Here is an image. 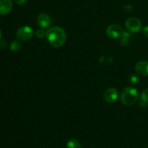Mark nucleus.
Masks as SVG:
<instances>
[{"instance_id":"nucleus-1","label":"nucleus","mask_w":148,"mask_h":148,"mask_svg":"<svg viewBox=\"0 0 148 148\" xmlns=\"http://www.w3.org/2000/svg\"><path fill=\"white\" fill-rule=\"evenodd\" d=\"M46 37L49 44L55 48L63 46L66 40V32L59 26H54L48 29Z\"/></svg>"},{"instance_id":"nucleus-2","label":"nucleus","mask_w":148,"mask_h":148,"mask_svg":"<svg viewBox=\"0 0 148 148\" xmlns=\"http://www.w3.org/2000/svg\"><path fill=\"white\" fill-rule=\"evenodd\" d=\"M139 98V92L136 88L133 87H127L124 88L121 92L120 99L124 105L130 106H132L137 101Z\"/></svg>"},{"instance_id":"nucleus-3","label":"nucleus","mask_w":148,"mask_h":148,"mask_svg":"<svg viewBox=\"0 0 148 148\" xmlns=\"http://www.w3.org/2000/svg\"><path fill=\"white\" fill-rule=\"evenodd\" d=\"M125 26L127 30L132 33L140 32L143 29V24L140 19L137 17H130L126 21Z\"/></svg>"},{"instance_id":"nucleus-4","label":"nucleus","mask_w":148,"mask_h":148,"mask_svg":"<svg viewBox=\"0 0 148 148\" xmlns=\"http://www.w3.org/2000/svg\"><path fill=\"white\" fill-rule=\"evenodd\" d=\"M33 34H34V32L32 27L27 25L20 27L16 33L17 39L20 41H26V40H30L33 38Z\"/></svg>"},{"instance_id":"nucleus-5","label":"nucleus","mask_w":148,"mask_h":148,"mask_svg":"<svg viewBox=\"0 0 148 148\" xmlns=\"http://www.w3.org/2000/svg\"><path fill=\"white\" fill-rule=\"evenodd\" d=\"M107 36L111 39H118L122 36L124 30L122 27L117 24H112L108 26L106 29Z\"/></svg>"},{"instance_id":"nucleus-6","label":"nucleus","mask_w":148,"mask_h":148,"mask_svg":"<svg viewBox=\"0 0 148 148\" xmlns=\"http://www.w3.org/2000/svg\"><path fill=\"white\" fill-rule=\"evenodd\" d=\"M119 98V92L115 88H109L103 93V99L108 103H113Z\"/></svg>"},{"instance_id":"nucleus-7","label":"nucleus","mask_w":148,"mask_h":148,"mask_svg":"<svg viewBox=\"0 0 148 148\" xmlns=\"http://www.w3.org/2000/svg\"><path fill=\"white\" fill-rule=\"evenodd\" d=\"M12 0H0V15H6L12 10Z\"/></svg>"},{"instance_id":"nucleus-8","label":"nucleus","mask_w":148,"mask_h":148,"mask_svg":"<svg viewBox=\"0 0 148 148\" xmlns=\"http://www.w3.org/2000/svg\"><path fill=\"white\" fill-rule=\"evenodd\" d=\"M135 70L138 75L141 76H148V62L141 61L136 64Z\"/></svg>"},{"instance_id":"nucleus-9","label":"nucleus","mask_w":148,"mask_h":148,"mask_svg":"<svg viewBox=\"0 0 148 148\" xmlns=\"http://www.w3.org/2000/svg\"><path fill=\"white\" fill-rule=\"evenodd\" d=\"M37 23L42 28H47L51 25L50 17L46 13H41L38 16Z\"/></svg>"},{"instance_id":"nucleus-10","label":"nucleus","mask_w":148,"mask_h":148,"mask_svg":"<svg viewBox=\"0 0 148 148\" xmlns=\"http://www.w3.org/2000/svg\"><path fill=\"white\" fill-rule=\"evenodd\" d=\"M132 38V33L127 31H124L122 36L119 38V43L123 46H127L130 43V40Z\"/></svg>"},{"instance_id":"nucleus-11","label":"nucleus","mask_w":148,"mask_h":148,"mask_svg":"<svg viewBox=\"0 0 148 148\" xmlns=\"http://www.w3.org/2000/svg\"><path fill=\"white\" fill-rule=\"evenodd\" d=\"M21 43H20V40H14L11 42L10 45V48L11 49V51H18L21 49Z\"/></svg>"},{"instance_id":"nucleus-12","label":"nucleus","mask_w":148,"mask_h":148,"mask_svg":"<svg viewBox=\"0 0 148 148\" xmlns=\"http://www.w3.org/2000/svg\"><path fill=\"white\" fill-rule=\"evenodd\" d=\"M67 148H82L80 143L76 139H71L67 142L66 144Z\"/></svg>"},{"instance_id":"nucleus-13","label":"nucleus","mask_w":148,"mask_h":148,"mask_svg":"<svg viewBox=\"0 0 148 148\" xmlns=\"http://www.w3.org/2000/svg\"><path fill=\"white\" fill-rule=\"evenodd\" d=\"M140 98H141V103H148V89L144 90L142 92Z\"/></svg>"},{"instance_id":"nucleus-14","label":"nucleus","mask_w":148,"mask_h":148,"mask_svg":"<svg viewBox=\"0 0 148 148\" xmlns=\"http://www.w3.org/2000/svg\"><path fill=\"white\" fill-rule=\"evenodd\" d=\"M100 62L103 64L110 65L113 63V59L109 56H101L100 59Z\"/></svg>"},{"instance_id":"nucleus-15","label":"nucleus","mask_w":148,"mask_h":148,"mask_svg":"<svg viewBox=\"0 0 148 148\" xmlns=\"http://www.w3.org/2000/svg\"><path fill=\"white\" fill-rule=\"evenodd\" d=\"M140 82V77L135 74H132L130 76V82L131 85H136Z\"/></svg>"},{"instance_id":"nucleus-16","label":"nucleus","mask_w":148,"mask_h":148,"mask_svg":"<svg viewBox=\"0 0 148 148\" xmlns=\"http://www.w3.org/2000/svg\"><path fill=\"white\" fill-rule=\"evenodd\" d=\"M36 36L38 38H43L46 36V31H45L43 28L38 29L36 32Z\"/></svg>"},{"instance_id":"nucleus-17","label":"nucleus","mask_w":148,"mask_h":148,"mask_svg":"<svg viewBox=\"0 0 148 148\" xmlns=\"http://www.w3.org/2000/svg\"><path fill=\"white\" fill-rule=\"evenodd\" d=\"M8 47V42L4 39L0 40V48L2 49H6Z\"/></svg>"},{"instance_id":"nucleus-18","label":"nucleus","mask_w":148,"mask_h":148,"mask_svg":"<svg viewBox=\"0 0 148 148\" xmlns=\"http://www.w3.org/2000/svg\"><path fill=\"white\" fill-rule=\"evenodd\" d=\"M14 1L18 5H23V4H25L27 0H14Z\"/></svg>"},{"instance_id":"nucleus-19","label":"nucleus","mask_w":148,"mask_h":148,"mask_svg":"<svg viewBox=\"0 0 148 148\" xmlns=\"http://www.w3.org/2000/svg\"><path fill=\"white\" fill-rule=\"evenodd\" d=\"M143 34H144L146 37L148 38V25L145 26V27H143Z\"/></svg>"},{"instance_id":"nucleus-20","label":"nucleus","mask_w":148,"mask_h":148,"mask_svg":"<svg viewBox=\"0 0 148 148\" xmlns=\"http://www.w3.org/2000/svg\"><path fill=\"white\" fill-rule=\"evenodd\" d=\"M0 39H1V31H0Z\"/></svg>"}]
</instances>
